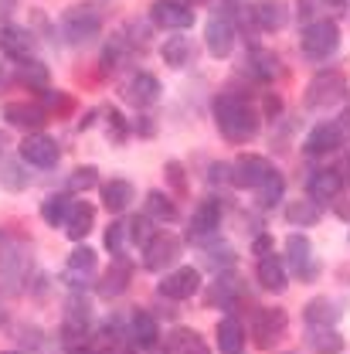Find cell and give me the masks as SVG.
<instances>
[{"label": "cell", "instance_id": "8992f818", "mask_svg": "<svg viewBox=\"0 0 350 354\" xmlns=\"http://www.w3.org/2000/svg\"><path fill=\"white\" fill-rule=\"evenodd\" d=\"M17 153H21V160H24V164L41 167V171H51V167L61 160V147H58V140H55V136H48L44 130L28 133V136L21 140Z\"/></svg>", "mask_w": 350, "mask_h": 354}, {"label": "cell", "instance_id": "4fadbf2b", "mask_svg": "<svg viewBox=\"0 0 350 354\" xmlns=\"http://www.w3.org/2000/svg\"><path fill=\"white\" fill-rule=\"evenodd\" d=\"M286 259H289V272H296L303 283H313L320 276V263L313 259V245H309L307 235L293 232L286 239Z\"/></svg>", "mask_w": 350, "mask_h": 354}, {"label": "cell", "instance_id": "484cf974", "mask_svg": "<svg viewBox=\"0 0 350 354\" xmlns=\"http://www.w3.org/2000/svg\"><path fill=\"white\" fill-rule=\"evenodd\" d=\"M255 279H259V286H262L265 293H282V290H286V283H289V276H286V263H282V259H275L272 252H269V256H259Z\"/></svg>", "mask_w": 350, "mask_h": 354}, {"label": "cell", "instance_id": "52a82bcc", "mask_svg": "<svg viewBox=\"0 0 350 354\" xmlns=\"http://www.w3.org/2000/svg\"><path fill=\"white\" fill-rule=\"evenodd\" d=\"M146 17H150V24L167 28V31H191L194 21H197V14L187 0H153Z\"/></svg>", "mask_w": 350, "mask_h": 354}, {"label": "cell", "instance_id": "f5cc1de1", "mask_svg": "<svg viewBox=\"0 0 350 354\" xmlns=\"http://www.w3.org/2000/svg\"><path fill=\"white\" fill-rule=\"evenodd\" d=\"M3 31H7V24H3V21H0V41H3Z\"/></svg>", "mask_w": 350, "mask_h": 354}, {"label": "cell", "instance_id": "6f0895ef", "mask_svg": "<svg viewBox=\"0 0 350 354\" xmlns=\"http://www.w3.org/2000/svg\"><path fill=\"white\" fill-rule=\"evenodd\" d=\"M0 324H3V310H0Z\"/></svg>", "mask_w": 350, "mask_h": 354}, {"label": "cell", "instance_id": "277c9868", "mask_svg": "<svg viewBox=\"0 0 350 354\" xmlns=\"http://www.w3.org/2000/svg\"><path fill=\"white\" fill-rule=\"evenodd\" d=\"M289 330V313L282 307H262L252 317V341L259 351H275Z\"/></svg>", "mask_w": 350, "mask_h": 354}, {"label": "cell", "instance_id": "e575fe53", "mask_svg": "<svg viewBox=\"0 0 350 354\" xmlns=\"http://www.w3.org/2000/svg\"><path fill=\"white\" fill-rule=\"evenodd\" d=\"M160 55H164V62H167L171 68H184V65H191V58H194V44L187 41V35H184V31H177L174 38H167V41H164Z\"/></svg>", "mask_w": 350, "mask_h": 354}, {"label": "cell", "instance_id": "cb8c5ba5", "mask_svg": "<svg viewBox=\"0 0 350 354\" xmlns=\"http://www.w3.org/2000/svg\"><path fill=\"white\" fill-rule=\"evenodd\" d=\"M340 191H344V177H340V171H313V174L307 177V194L316 201V205L340 198Z\"/></svg>", "mask_w": 350, "mask_h": 354}, {"label": "cell", "instance_id": "bcb514c9", "mask_svg": "<svg viewBox=\"0 0 350 354\" xmlns=\"http://www.w3.org/2000/svg\"><path fill=\"white\" fill-rule=\"evenodd\" d=\"M164 177H167V184L174 187L180 198L187 194V171H184L177 160H167V164H164Z\"/></svg>", "mask_w": 350, "mask_h": 354}, {"label": "cell", "instance_id": "44dd1931", "mask_svg": "<svg viewBox=\"0 0 350 354\" xmlns=\"http://www.w3.org/2000/svg\"><path fill=\"white\" fill-rule=\"evenodd\" d=\"M3 123H10L17 130L38 133L48 123V113H44L38 102H7L3 106Z\"/></svg>", "mask_w": 350, "mask_h": 354}, {"label": "cell", "instance_id": "f907efd6", "mask_svg": "<svg viewBox=\"0 0 350 354\" xmlns=\"http://www.w3.org/2000/svg\"><path fill=\"white\" fill-rule=\"evenodd\" d=\"M340 133H350V106H344V113H340Z\"/></svg>", "mask_w": 350, "mask_h": 354}, {"label": "cell", "instance_id": "2e32d148", "mask_svg": "<svg viewBox=\"0 0 350 354\" xmlns=\"http://www.w3.org/2000/svg\"><path fill=\"white\" fill-rule=\"evenodd\" d=\"M28 269H31V249H28V245H24L21 252H17L14 245L0 252V283H3L7 293H14V290L24 286Z\"/></svg>", "mask_w": 350, "mask_h": 354}, {"label": "cell", "instance_id": "e0dca14e", "mask_svg": "<svg viewBox=\"0 0 350 354\" xmlns=\"http://www.w3.org/2000/svg\"><path fill=\"white\" fill-rule=\"evenodd\" d=\"M289 17H293V7H289L286 0H255V3H252V21H255V28H262L269 35L282 31V28L289 24Z\"/></svg>", "mask_w": 350, "mask_h": 354}, {"label": "cell", "instance_id": "9c48e42d", "mask_svg": "<svg viewBox=\"0 0 350 354\" xmlns=\"http://www.w3.org/2000/svg\"><path fill=\"white\" fill-rule=\"evenodd\" d=\"M272 171H275V167H272L265 157L245 153V157H238L235 164H228V184L238 187V191H255Z\"/></svg>", "mask_w": 350, "mask_h": 354}, {"label": "cell", "instance_id": "83f0119b", "mask_svg": "<svg viewBox=\"0 0 350 354\" xmlns=\"http://www.w3.org/2000/svg\"><path fill=\"white\" fill-rule=\"evenodd\" d=\"M215 341L221 354H242L245 351V324L238 317H221L215 327Z\"/></svg>", "mask_w": 350, "mask_h": 354}, {"label": "cell", "instance_id": "3957f363", "mask_svg": "<svg viewBox=\"0 0 350 354\" xmlns=\"http://www.w3.org/2000/svg\"><path fill=\"white\" fill-rule=\"evenodd\" d=\"M300 48H303V55H307L309 62H327L340 48V28L330 17L307 21L303 24V35H300Z\"/></svg>", "mask_w": 350, "mask_h": 354}, {"label": "cell", "instance_id": "b9f144b4", "mask_svg": "<svg viewBox=\"0 0 350 354\" xmlns=\"http://www.w3.org/2000/svg\"><path fill=\"white\" fill-rule=\"evenodd\" d=\"M0 177H3V187H7V191H24V187L31 184L28 171L17 167V160H7V164L0 167Z\"/></svg>", "mask_w": 350, "mask_h": 354}, {"label": "cell", "instance_id": "60d3db41", "mask_svg": "<svg viewBox=\"0 0 350 354\" xmlns=\"http://www.w3.org/2000/svg\"><path fill=\"white\" fill-rule=\"evenodd\" d=\"M153 235H157V232H153V221L146 218V215H136V218L126 221V239H130L133 245H139V249H143Z\"/></svg>", "mask_w": 350, "mask_h": 354}, {"label": "cell", "instance_id": "836d02e7", "mask_svg": "<svg viewBox=\"0 0 350 354\" xmlns=\"http://www.w3.org/2000/svg\"><path fill=\"white\" fill-rule=\"evenodd\" d=\"M307 344H309V351H316V354H340L347 341L333 327H307Z\"/></svg>", "mask_w": 350, "mask_h": 354}, {"label": "cell", "instance_id": "ba28073f", "mask_svg": "<svg viewBox=\"0 0 350 354\" xmlns=\"http://www.w3.org/2000/svg\"><path fill=\"white\" fill-rule=\"evenodd\" d=\"M238 300H245V283L235 269H224L218 272L211 283H208V293H204V307L215 310H235Z\"/></svg>", "mask_w": 350, "mask_h": 354}, {"label": "cell", "instance_id": "4dcf8cb0", "mask_svg": "<svg viewBox=\"0 0 350 354\" xmlns=\"http://www.w3.org/2000/svg\"><path fill=\"white\" fill-rule=\"evenodd\" d=\"M340 317H344V310H340L337 300H330V297H316V300H309L307 307H303L307 327H333Z\"/></svg>", "mask_w": 350, "mask_h": 354}, {"label": "cell", "instance_id": "5b68a950", "mask_svg": "<svg viewBox=\"0 0 350 354\" xmlns=\"http://www.w3.org/2000/svg\"><path fill=\"white\" fill-rule=\"evenodd\" d=\"M344 92H347V79H344L340 72H333V68H323V72H316V75L309 79L303 102H307V109H327V106H333Z\"/></svg>", "mask_w": 350, "mask_h": 354}, {"label": "cell", "instance_id": "30bf717a", "mask_svg": "<svg viewBox=\"0 0 350 354\" xmlns=\"http://www.w3.org/2000/svg\"><path fill=\"white\" fill-rule=\"evenodd\" d=\"M180 252H184V242L177 235H171V232H160V235H153L143 245V266L150 272H164V269H171L180 259Z\"/></svg>", "mask_w": 350, "mask_h": 354}, {"label": "cell", "instance_id": "603a6c76", "mask_svg": "<svg viewBox=\"0 0 350 354\" xmlns=\"http://www.w3.org/2000/svg\"><path fill=\"white\" fill-rule=\"evenodd\" d=\"M61 228H65L68 242H82L88 232L95 228V208H92L88 201H75V198H72V208H68Z\"/></svg>", "mask_w": 350, "mask_h": 354}, {"label": "cell", "instance_id": "9a60e30c", "mask_svg": "<svg viewBox=\"0 0 350 354\" xmlns=\"http://www.w3.org/2000/svg\"><path fill=\"white\" fill-rule=\"evenodd\" d=\"M130 283H133V263L123 259V256H116L113 263L106 266V272L99 276L95 293H99L102 300H116V297H123V293L130 290Z\"/></svg>", "mask_w": 350, "mask_h": 354}, {"label": "cell", "instance_id": "681fc988", "mask_svg": "<svg viewBox=\"0 0 350 354\" xmlns=\"http://www.w3.org/2000/svg\"><path fill=\"white\" fill-rule=\"evenodd\" d=\"M68 354H106V351H99L92 344H79V348H68Z\"/></svg>", "mask_w": 350, "mask_h": 354}, {"label": "cell", "instance_id": "f35d334b", "mask_svg": "<svg viewBox=\"0 0 350 354\" xmlns=\"http://www.w3.org/2000/svg\"><path fill=\"white\" fill-rule=\"evenodd\" d=\"M92 187H99V167H92V164H82V167H75L72 174H68V194L75 191H92Z\"/></svg>", "mask_w": 350, "mask_h": 354}, {"label": "cell", "instance_id": "f6af8a7d", "mask_svg": "<svg viewBox=\"0 0 350 354\" xmlns=\"http://www.w3.org/2000/svg\"><path fill=\"white\" fill-rule=\"evenodd\" d=\"M106 116H109V123H106L109 140H113V143H123V140H126V136L133 133V127L126 123V120H123V116H119V113H116V109H106Z\"/></svg>", "mask_w": 350, "mask_h": 354}, {"label": "cell", "instance_id": "f546056e", "mask_svg": "<svg viewBox=\"0 0 350 354\" xmlns=\"http://www.w3.org/2000/svg\"><path fill=\"white\" fill-rule=\"evenodd\" d=\"M133 194H136V187H133V180H126V177L106 180L102 184V208L113 212V215H119V212H126L133 205Z\"/></svg>", "mask_w": 350, "mask_h": 354}, {"label": "cell", "instance_id": "ffe728a7", "mask_svg": "<svg viewBox=\"0 0 350 354\" xmlns=\"http://www.w3.org/2000/svg\"><path fill=\"white\" fill-rule=\"evenodd\" d=\"M204 44H208V55L211 58H228L231 51H235V28L215 14L208 24H204Z\"/></svg>", "mask_w": 350, "mask_h": 354}, {"label": "cell", "instance_id": "9f6ffc18", "mask_svg": "<svg viewBox=\"0 0 350 354\" xmlns=\"http://www.w3.org/2000/svg\"><path fill=\"white\" fill-rule=\"evenodd\" d=\"M3 354H24V351H3Z\"/></svg>", "mask_w": 350, "mask_h": 354}, {"label": "cell", "instance_id": "7bdbcfd3", "mask_svg": "<svg viewBox=\"0 0 350 354\" xmlns=\"http://www.w3.org/2000/svg\"><path fill=\"white\" fill-rule=\"evenodd\" d=\"M102 245H106V252H109V256H119V252H123V245H126V221H113V225H106Z\"/></svg>", "mask_w": 350, "mask_h": 354}, {"label": "cell", "instance_id": "db71d44e", "mask_svg": "<svg viewBox=\"0 0 350 354\" xmlns=\"http://www.w3.org/2000/svg\"><path fill=\"white\" fill-rule=\"evenodd\" d=\"M323 3H333V7H337V3H344V0H323Z\"/></svg>", "mask_w": 350, "mask_h": 354}, {"label": "cell", "instance_id": "ee69618b", "mask_svg": "<svg viewBox=\"0 0 350 354\" xmlns=\"http://www.w3.org/2000/svg\"><path fill=\"white\" fill-rule=\"evenodd\" d=\"M102 62H106V65H126V62H130V38H126V41H123V38L106 41V48H102Z\"/></svg>", "mask_w": 350, "mask_h": 354}, {"label": "cell", "instance_id": "f1b7e54d", "mask_svg": "<svg viewBox=\"0 0 350 354\" xmlns=\"http://www.w3.org/2000/svg\"><path fill=\"white\" fill-rule=\"evenodd\" d=\"M218 225H221V201L218 198H204V201L197 205L194 218H191V232L204 242V239H211V235L218 232Z\"/></svg>", "mask_w": 350, "mask_h": 354}, {"label": "cell", "instance_id": "1f68e13d", "mask_svg": "<svg viewBox=\"0 0 350 354\" xmlns=\"http://www.w3.org/2000/svg\"><path fill=\"white\" fill-rule=\"evenodd\" d=\"M14 79H17L24 88H31V92H44V88L51 86V72H48V65L38 62V58H24V62H17Z\"/></svg>", "mask_w": 350, "mask_h": 354}, {"label": "cell", "instance_id": "d6986e66", "mask_svg": "<svg viewBox=\"0 0 350 354\" xmlns=\"http://www.w3.org/2000/svg\"><path fill=\"white\" fill-rule=\"evenodd\" d=\"M340 143H344V133L337 123H316L309 130L303 150H307V157H330V153L340 150Z\"/></svg>", "mask_w": 350, "mask_h": 354}, {"label": "cell", "instance_id": "11a10c76", "mask_svg": "<svg viewBox=\"0 0 350 354\" xmlns=\"http://www.w3.org/2000/svg\"><path fill=\"white\" fill-rule=\"evenodd\" d=\"M187 3H204V0H187Z\"/></svg>", "mask_w": 350, "mask_h": 354}, {"label": "cell", "instance_id": "ac0fdd59", "mask_svg": "<svg viewBox=\"0 0 350 354\" xmlns=\"http://www.w3.org/2000/svg\"><path fill=\"white\" fill-rule=\"evenodd\" d=\"M126 334H130V344L139 351H153L160 344V327H157V317L146 313V310H133L130 324H126Z\"/></svg>", "mask_w": 350, "mask_h": 354}, {"label": "cell", "instance_id": "7a4b0ae2", "mask_svg": "<svg viewBox=\"0 0 350 354\" xmlns=\"http://www.w3.org/2000/svg\"><path fill=\"white\" fill-rule=\"evenodd\" d=\"M102 31V10L99 3H72L65 14H61V38L68 44H88L95 35Z\"/></svg>", "mask_w": 350, "mask_h": 354}, {"label": "cell", "instance_id": "c3c4849f", "mask_svg": "<svg viewBox=\"0 0 350 354\" xmlns=\"http://www.w3.org/2000/svg\"><path fill=\"white\" fill-rule=\"evenodd\" d=\"M272 245H275V242H272V235H269V232H262V235H255L252 252H255V256H269V252H272Z\"/></svg>", "mask_w": 350, "mask_h": 354}, {"label": "cell", "instance_id": "7c38bea8", "mask_svg": "<svg viewBox=\"0 0 350 354\" xmlns=\"http://www.w3.org/2000/svg\"><path fill=\"white\" fill-rule=\"evenodd\" d=\"M88 334H92V307H88V300L75 297V300H68V310H65L61 337L68 348H79L88 341Z\"/></svg>", "mask_w": 350, "mask_h": 354}, {"label": "cell", "instance_id": "8d00e7d4", "mask_svg": "<svg viewBox=\"0 0 350 354\" xmlns=\"http://www.w3.org/2000/svg\"><path fill=\"white\" fill-rule=\"evenodd\" d=\"M282 194H286V177L279 174V171H272L255 187V205L259 208H275V205H282Z\"/></svg>", "mask_w": 350, "mask_h": 354}, {"label": "cell", "instance_id": "5bb4252c", "mask_svg": "<svg viewBox=\"0 0 350 354\" xmlns=\"http://www.w3.org/2000/svg\"><path fill=\"white\" fill-rule=\"evenodd\" d=\"M160 297L164 300H191L197 290H201V272L194 266H177L171 269L164 279H160Z\"/></svg>", "mask_w": 350, "mask_h": 354}, {"label": "cell", "instance_id": "8fae6325", "mask_svg": "<svg viewBox=\"0 0 350 354\" xmlns=\"http://www.w3.org/2000/svg\"><path fill=\"white\" fill-rule=\"evenodd\" d=\"M119 95H123V102H126V106L150 109V106H157V102H160V95H164V82H160L157 75H150V72H136L130 82H123Z\"/></svg>", "mask_w": 350, "mask_h": 354}, {"label": "cell", "instance_id": "4316f807", "mask_svg": "<svg viewBox=\"0 0 350 354\" xmlns=\"http://www.w3.org/2000/svg\"><path fill=\"white\" fill-rule=\"evenodd\" d=\"M143 215L153 221H160V225H174L180 218V208H177V201L171 194H164V191H146V198H143Z\"/></svg>", "mask_w": 350, "mask_h": 354}, {"label": "cell", "instance_id": "ab89813d", "mask_svg": "<svg viewBox=\"0 0 350 354\" xmlns=\"http://www.w3.org/2000/svg\"><path fill=\"white\" fill-rule=\"evenodd\" d=\"M92 269H95V252L88 245L72 249V256H68V276H92Z\"/></svg>", "mask_w": 350, "mask_h": 354}, {"label": "cell", "instance_id": "d590c367", "mask_svg": "<svg viewBox=\"0 0 350 354\" xmlns=\"http://www.w3.org/2000/svg\"><path fill=\"white\" fill-rule=\"evenodd\" d=\"M323 218V208L313 201V198H300V201H289L286 205V221L296 225V228H309Z\"/></svg>", "mask_w": 350, "mask_h": 354}, {"label": "cell", "instance_id": "7dc6e473", "mask_svg": "<svg viewBox=\"0 0 350 354\" xmlns=\"http://www.w3.org/2000/svg\"><path fill=\"white\" fill-rule=\"evenodd\" d=\"M133 133H136V136H143V140H150V136L157 133V123H153L150 116H139V120H136V127H133Z\"/></svg>", "mask_w": 350, "mask_h": 354}, {"label": "cell", "instance_id": "7402d4cb", "mask_svg": "<svg viewBox=\"0 0 350 354\" xmlns=\"http://www.w3.org/2000/svg\"><path fill=\"white\" fill-rule=\"evenodd\" d=\"M245 68H249L255 79H262V82H275V79L282 75V62H279V55H275L272 48H262V44H252V48H249V62H245Z\"/></svg>", "mask_w": 350, "mask_h": 354}, {"label": "cell", "instance_id": "74e56055", "mask_svg": "<svg viewBox=\"0 0 350 354\" xmlns=\"http://www.w3.org/2000/svg\"><path fill=\"white\" fill-rule=\"evenodd\" d=\"M68 208H72V194H48L41 201V218L48 225H55V228H61Z\"/></svg>", "mask_w": 350, "mask_h": 354}, {"label": "cell", "instance_id": "d6a6232c", "mask_svg": "<svg viewBox=\"0 0 350 354\" xmlns=\"http://www.w3.org/2000/svg\"><path fill=\"white\" fill-rule=\"evenodd\" d=\"M0 48H3V55H7V58L24 62V58H35V48H38V41H35V35H31V31H24V28H7V31H3V41H0Z\"/></svg>", "mask_w": 350, "mask_h": 354}, {"label": "cell", "instance_id": "816d5d0a", "mask_svg": "<svg viewBox=\"0 0 350 354\" xmlns=\"http://www.w3.org/2000/svg\"><path fill=\"white\" fill-rule=\"evenodd\" d=\"M3 79H7V68H3V65H0V86H3Z\"/></svg>", "mask_w": 350, "mask_h": 354}, {"label": "cell", "instance_id": "6da1fadb", "mask_svg": "<svg viewBox=\"0 0 350 354\" xmlns=\"http://www.w3.org/2000/svg\"><path fill=\"white\" fill-rule=\"evenodd\" d=\"M211 109H215L218 133L228 140V143L242 147V143H249V140L259 136L262 116H259V109H255L245 95H238V92H218Z\"/></svg>", "mask_w": 350, "mask_h": 354}, {"label": "cell", "instance_id": "d4e9b609", "mask_svg": "<svg viewBox=\"0 0 350 354\" xmlns=\"http://www.w3.org/2000/svg\"><path fill=\"white\" fill-rule=\"evenodd\" d=\"M164 354H211V351H208V341L194 327H174L164 337Z\"/></svg>", "mask_w": 350, "mask_h": 354}]
</instances>
